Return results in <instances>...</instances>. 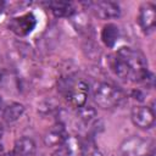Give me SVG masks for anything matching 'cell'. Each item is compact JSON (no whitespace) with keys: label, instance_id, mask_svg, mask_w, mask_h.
<instances>
[{"label":"cell","instance_id":"obj_1","mask_svg":"<svg viewBox=\"0 0 156 156\" xmlns=\"http://www.w3.org/2000/svg\"><path fill=\"white\" fill-rule=\"evenodd\" d=\"M110 67L119 79L126 82L140 83L152 79L145 56L129 46L119 48L110 57Z\"/></svg>","mask_w":156,"mask_h":156},{"label":"cell","instance_id":"obj_2","mask_svg":"<svg viewBox=\"0 0 156 156\" xmlns=\"http://www.w3.org/2000/svg\"><path fill=\"white\" fill-rule=\"evenodd\" d=\"M57 90L69 105L79 108L87 104L89 83L84 78L69 74L57 80Z\"/></svg>","mask_w":156,"mask_h":156},{"label":"cell","instance_id":"obj_3","mask_svg":"<svg viewBox=\"0 0 156 156\" xmlns=\"http://www.w3.org/2000/svg\"><path fill=\"white\" fill-rule=\"evenodd\" d=\"M93 99L96 106L104 110H111L122 104L124 100V93L113 84L100 82L93 89Z\"/></svg>","mask_w":156,"mask_h":156},{"label":"cell","instance_id":"obj_4","mask_svg":"<svg viewBox=\"0 0 156 156\" xmlns=\"http://www.w3.org/2000/svg\"><path fill=\"white\" fill-rule=\"evenodd\" d=\"M87 9L94 13L100 20H113L121 16V7L115 1L99 0V1H88L84 4Z\"/></svg>","mask_w":156,"mask_h":156},{"label":"cell","instance_id":"obj_5","mask_svg":"<svg viewBox=\"0 0 156 156\" xmlns=\"http://www.w3.org/2000/svg\"><path fill=\"white\" fill-rule=\"evenodd\" d=\"M151 149L152 144L150 140L139 135H133L121 144L119 150L122 156H149Z\"/></svg>","mask_w":156,"mask_h":156},{"label":"cell","instance_id":"obj_6","mask_svg":"<svg viewBox=\"0 0 156 156\" xmlns=\"http://www.w3.org/2000/svg\"><path fill=\"white\" fill-rule=\"evenodd\" d=\"M37 26V18L32 12L13 17L9 22V29L17 37H27Z\"/></svg>","mask_w":156,"mask_h":156},{"label":"cell","instance_id":"obj_7","mask_svg":"<svg viewBox=\"0 0 156 156\" xmlns=\"http://www.w3.org/2000/svg\"><path fill=\"white\" fill-rule=\"evenodd\" d=\"M130 119L135 127L146 130L155 124V112L147 105H136L132 108Z\"/></svg>","mask_w":156,"mask_h":156},{"label":"cell","instance_id":"obj_8","mask_svg":"<svg viewBox=\"0 0 156 156\" xmlns=\"http://www.w3.org/2000/svg\"><path fill=\"white\" fill-rule=\"evenodd\" d=\"M138 23L144 33H151L156 24V7L152 2H144L139 7Z\"/></svg>","mask_w":156,"mask_h":156},{"label":"cell","instance_id":"obj_9","mask_svg":"<svg viewBox=\"0 0 156 156\" xmlns=\"http://www.w3.org/2000/svg\"><path fill=\"white\" fill-rule=\"evenodd\" d=\"M83 140L74 135H68L67 139L56 147L52 156H82Z\"/></svg>","mask_w":156,"mask_h":156},{"label":"cell","instance_id":"obj_10","mask_svg":"<svg viewBox=\"0 0 156 156\" xmlns=\"http://www.w3.org/2000/svg\"><path fill=\"white\" fill-rule=\"evenodd\" d=\"M67 136L68 133L66 130V127L62 123H56L44 133L43 141L48 147H57L67 139Z\"/></svg>","mask_w":156,"mask_h":156},{"label":"cell","instance_id":"obj_11","mask_svg":"<svg viewBox=\"0 0 156 156\" xmlns=\"http://www.w3.org/2000/svg\"><path fill=\"white\" fill-rule=\"evenodd\" d=\"M77 118L79 121V123L85 128V130L88 133L90 132H96L100 119L98 118V113L95 111L94 107L91 106H82L78 108V115Z\"/></svg>","mask_w":156,"mask_h":156},{"label":"cell","instance_id":"obj_12","mask_svg":"<svg viewBox=\"0 0 156 156\" xmlns=\"http://www.w3.org/2000/svg\"><path fill=\"white\" fill-rule=\"evenodd\" d=\"M37 144L29 136H22L15 141L12 151L9 156H35Z\"/></svg>","mask_w":156,"mask_h":156},{"label":"cell","instance_id":"obj_13","mask_svg":"<svg viewBox=\"0 0 156 156\" xmlns=\"http://www.w3.org/2000/svg\"><path fill=\"white\" fill-rule=\"evenodd\" d=\"M48 7L55 17H72L76 13V9L72 2L67 1H49Z\"/></svg>","mask_w":156,"mask_h":156},{"label":"cell","instance_id":"obj_14","mask_svg":"<svg viewBox=\"0 0 156 156\" xmlns=\"http://www.w3.org/2000/svg\"><path fill=\"white\" fill-rule=\"evenodd\" d=\"M1 111H2V119L5 122L15 123L23 116L26 107L20 102H11V104L6 105L5 107H2Z\"/></svg>","mask_w":156,"mask_h":156},{"label":"cell","instance_id":"obj_15","mask_svg":"<svg viewBox=\"0 0 156 156\" xmlns=\"http://www.w3.org/2000/svg\"><path fill=\"white\" fill-rule=\"evenodd\" d=\"M119 39V28L115 23H107L101 30V40L107 48H113Z\"/></svg>","mask_w":156,"mask_h":156},{"label":"cell","instance_id":"obj_16","mask_svg":"<svg viewBox=\"0 0 156 156\" xmlns=\"http://www.w3.org/2000/svg\"><path fill=\"white\" fill-rule=\"evenodd\" d=\"M82 156H104L101 150L96 146V144L88 138L87 140H83V152Z\"/></svg>","mask_w":156,"mask_h":156},{"label":"cell","instance_id":"obj_17","mask_svg":"<svg viewBox=\"0 0 156 156\" xmlns=\"http://www.w3.org/2000/svg\"><path fill=\"white\" fill-rule=\"evenodd\" d=\"M5 1H2V0H0V13L4 11V9H5Z\"/></svg>","mask_w":156,"mask_h":156},{"label":"cell","instance_id":"obj_18","mask_svg":"<svg viewBox=\"0 0 156 156\" xmlns=\"http://www.w3.org/2000/svg\"><path fill=\"white\" fill-rule=\"evenodd\" d=\"M2 135H4V126H2L1 122H0V139L2 138Z\"/></svg>","mask_w":156,"mask_h":156},{"label":"cell","instance_id":"obj_19","mask_svg":"<svg viewBox=\"0 0 156 156\" xmlns=\"http://www.w3.org/2000/svg\"><path fill=\"white\" fill-rule=\"evenodd\" d=\"M0 156H4V146L0 144Z\"/></svg>","mask_w":156,"mask_h":156},{"label":"cell","instance_id":"obj_20","mask_svg":"<svg viewBox=\"0 0 156 156\" xmlns=\"http://www.w3.org/2000/svg\"><path fill=\"white\" fill-rule=\"evenodd\" d=\"M2 110V98H1V95H0V111Z\"/></svg>","mask_w":156,"mask_h":156},{"label":"cell","instance_id":"obj_21","mask_svg":"<svg viewBox=\"0 0 156 156\" xmlns=\"http://www.w3.org/2000/svg\"><path fill=\"white\" fill-rule=\"evenodd\" d=\"M0 79H1V78H0Z\"/></svg>","mask_w":156,"mask_h":156}]
</instances>
